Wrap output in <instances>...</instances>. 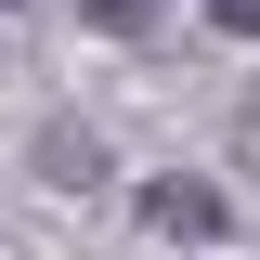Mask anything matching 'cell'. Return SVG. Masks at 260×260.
Here are the masks:
<instances>
[{"label":"cell","mask_w":260,"mask_h":260,"mask_svg":"<svg viewBox=\"0 0 260 260\" xmlns=\"http://www.w3.org/2000/svg\"><path fill=\"white\" fill-rule=\"evenodd\" d=\"M0 13H13V0H0Z\"/></svg>","instance_id":"3957f363"},{"label":"cell","mask_w":260,"mask_h":260,"mask_svg":"<svg viewBox=\"0 0 260 260\" xmlns=\"http://www.w3.org/2000/svg\"><path fill=\"white\" fill-rule=\"evenodd\" d=\"M143 221H156V234H221V195L169 169V182H143Z\"/></svg>","instance_id":"6da1fadb"},{"label":"cell","mask_w":260,"mask_h":260,"mask_svg":"<svg viewBox=\"0 0 260 260\" xmlns=\"http://www.w3.org/2000/svg\"><path fill=\"white\" fill-rule=\"evenodd\" d=\"M208 26H221V39H260V0H208Z\"/></svg>","instance_id":"7a4b0ae2"}]
</instances>
